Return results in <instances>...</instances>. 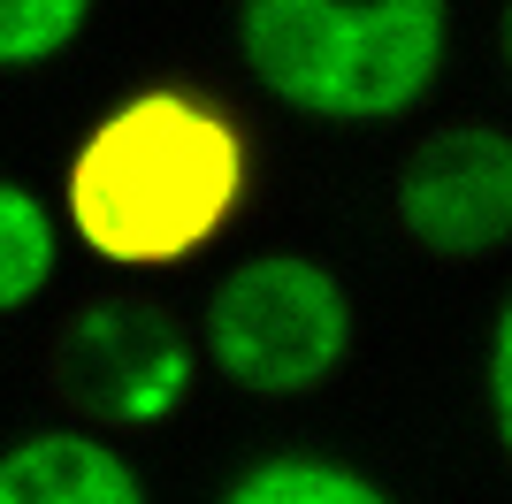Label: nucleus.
<instances>
[{"label": "nucleus", "mask_w": 512, "mask_h": 504, "mask_svg": "<svg viewBox=\"0 0 512 504\" xmlns=\"http://www.w3.org/2000/svg\"><path fill=\"white\" fill-rule=\"evenodd\" d=\"M54 375L77 398V413L100 428H161L192 398L199 352L153 298H92L77 306L54 344Z\"/></svg>", "instance_id": "nucleus-4"}, {"label": "nucleus", "mask_w": 512, "mask_h": 504, "mask_svg": "<svg viewBox=\"0 0 512 504\" xmlns=\"http://www.w3.org/2000/svg\"><path fill=\"white\" fill-rule=\"evenodd\" d=\"M253 146L222 100L153 84L85 130L69 161V230L107 268H184L237 222Z\"/></svg>", "instance_id": "nucleus-1"}, {"label": "nucleus", "mask_w": 512, "mask_h": 504, "mask_svg": "<svg viewBox=\"0 0 512 504\" xmlns=\"http://www.w3.org/2000/svg\"><path fill=\"white\" fill-rule=\"evenodd\" d=\"M352 291L314 252H253L207 298V359L253 398H314L352 359Z\"/></svg>", "instance_id": "nucleus-3"}, {"label": "nucleus", "mask_w": 512, "mask_h": 504, "mask_svg": "<svg viewBox=\"0 0 512 504\" xmlns=\"http://www.w3.org/2000/svg\"><path fill=\"white\" fill-rule=\"evenodd\" d=\"M398 230L436 260H490L512 230V146L497 123H451L398 168Z\"/></svg>", "instance_id": "nucleus-5"}, {"label": "nucleus", "mask_w": 512, "mask_h": 504, "mask_svg": "<svg viewBox=\"0 0 512 504\" xmlns=\"http://www.w3.org/2000/svg\"><path fill=\"white\" fill-rule=\"evenodd\" d=\"M222 504H398V497H383V482H367L360 466H344V459L283 451V459L245 466L222 489Z\"/></svg>", "instance_id": "nucleus-7"}, {"label": "nucleus", "mask_w": 512, "mask_h": 504, "mask_svg": "<svg viewBox=\"0 0 512 504\" xmlns=\"http://www.w3.org/2000/svg\"><path fill=\"white\" fill-rule=\"evenodd\" d=\"M482 398H490V428L512 436V314L490 321V359H482Z\"/></svg>", "instance_id": "nucleus-10"}, {"label": "nucleus", "mask_w": 512, "mask_h": 504, "mask_svg": "<svg viewBox=\"0 0 512 504\" xmlns=\"http://www.w3.org/2000/svg\"><path fill=\"white\" fill-rule=\"evenodd\" d=\"M54 207L39 191H23L16 176H0V314H23L39 306L46 283H54Z\"/></svg>", "instance_id": "nucleus-8"}, {"label": "nucleus", "mask_w": 512, "mask_h": 504, "mask_svg": "<svg viewBox=\"0 0 512 504\" xmlns=\"http://www.w3.org/2000/svg\"><path fill=\"white\" fill-rule=\"evenodd\" d=\"M237 54L291 115L406 123L444 84V0H237Z\"/></svg>", "instance_id": "nucleus-2"}, {"label": "nucleus", "mask_w": 512, "mask_h": 504, "mask_svg": "<svg viewBox=\"0 0 512 504\" xmlns=\"http://www.w3.org/2000/svg\"><path fill=\"white\" fill-rule=\"evenodd\" d=\"M0 504H146V482L115 443L39 428L0 451Z\"/></svg>", "instance_id": "nucleus-6"}, {"label": "nucleus", "mask_w": 512, "mask_h": 504, "mask_svg": "<svg viewBox=\"0 0 512 504\" xmlns=\"http://www.w3.org/2000/svg\"><path fill=\"white\" fill-rule=\"evenodd\" d=\"M92 0H0V69H46L77 46Z\"/></svg>", "instance_id": "nucleus-9"}]
</instances>
